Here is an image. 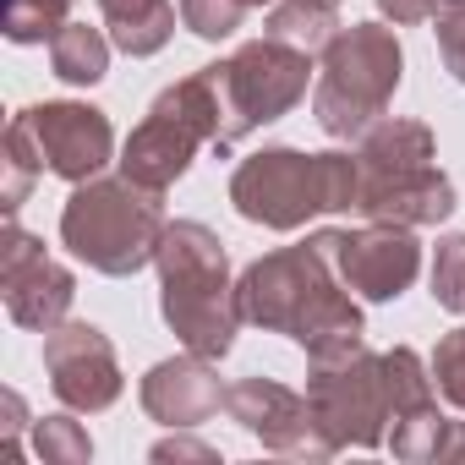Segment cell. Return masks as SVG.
I'll return each instance as SVG.
<instances>
[{
    "mask_svg": "<svg viewBox=\"0 0 465 465\" xmlns=\"http://www.w3.org/2000/svg\"><path fill=\"white\" fill-rule=\"evenodd\" d=\"M236 296H242V318L247 323H258L263 334L296 340L307 351V361H323V356L367 345L361 307L340 285V274L329 269V258L318 252L312 236L302 247H280V252L252 258L236 274Z\"/></svg>",
    "mask_w": 465,
    "mask_h": 465,
    "instance_id": "obj_1",
    "label": "cell"
},
{
    "mask_svg": "<svg viewBox=\"0 0 465 465\" xmlns=\"http://www.w3.org/2000/svg\"><path fill=\"white\" fill-rule=\"evenodd\" d=\"M159 312L170 323V334L208 361H224L236 351V329L242 318V296L230 280V252L203 219H170L164 242H159Z\"/></svg>",
    "mask_w": 465,
    "mask_h": 465,
    "instance_id": "obj_2",
    "label": "cell"
},
{
    "mask_svg": "<svg viewBox=\"0 0 465 465\" xmlns=\"http://www.w3.org/2000/svg\"><path fill=\"white\" fill-rule=\"evenodd\" d=\"M230 203L247 224L302 230L318 213H351L361 203L356 153H302V148H258L230 170Z\"/></svg>",
    "mask_w": 465,
    "mask_h": 465,
    "instance_id": "obj_3",
    "label": "cell"
},
{
    "mask_svg": "<svg viewBox=\"0 0 465 465\" xmlns=\"http://www.w3.org/2000/svg\"><path fill=\"white\" fill-rule=\"evenodd\" d=\"M164 224V192H148L132 175H94L77 181L61 208V247L94 274L132 280L159 258Z\"/></svg>",
    "mask_w": 465,
    "mask_h": 465,
    "instance_id": "obj_4",
    "label": "cell"
},
{
    "mask_svg": "<svg viewBox=\"0 0 465 465\" xmlns=\"http://www.w3.org/2000/svg\"><path fill=\"white\" fill-rule=\"evenodd\" d=\"M405 83V45L389 23H351L329 39L312 83V115L334 143H356L383 121L389 99Z\"/></svg>",
    "mask_w": 465,
    "mask_h": 465,
    "instance_id": "obj_5",
    "label": "cell"
},
{
    "mask_svg": "<svg viewBox=\"0 0 465 465\" xmlns=\"http://www.w3.org/2000/svg\"><path fill=\"white\" fill-rule=\"evenodd\" d=\"M203 72L219 94V153L236 148L242 137H252L258 126L291 115L312 88V55L274 39V34L247 39L236 55H224Z\"/></svg>",
    "mask_w": 465,
    "mask_h": 465,
    "instance_id": "obj_6",
    "label": "cell"
},
{
    "mask_svg": "<svg viewBox=\"0 0 465 465\" xmlns=\"http://www.w3.org/2000/svg\"><path fill=\"white\" fill-rule=\"evenodd\" d=\"M219 148V94H213V83H208V72L197 66L192 77H181V83H170V88H159L153 94V104H148V115L132 126V137L121 143V175H132L137 186H148V192H170L186 170H192V159H197V148Z\"/></svg>",
    "mask_w": 465,
    "mask_h": 465,
    "instance_id": "obj_7",
    "label": "cell"
},
{
    "mask_svg": "<svg viewBox=\"0 0 465 465\" xmlns=\"http://www.w3.org/2000/svg\"><path fill=\"white\" fill-rule=\"evenodd\" d=\"M307 400L318 427L329 432L334 449H378L389 443L394 427V405H389V383H383V356L372 345L307 361Z\"/></svg>",
    "mask_w": 465,
    "mask_h": 465,
    "instance_id": "obj_8",
    "label": "cell"
},
{
    "mask_svg": "<svg viewBox=\"0 0 465 465\" xmlns=\"http://www.w3.org/2000/svg\"><path fill=\"white\" fill-rule=\"evenodd\" d=\"M312 242L356 302H400L421 274V242L411 224L367 219L361 230H312Z\"/></svg>",
    "mask_w": 465,
    "mask_h": 465,
    "instance_id": "obj_9",
    "label": "cell"
},
{
    "mask_svg": "<svg viewBox=\"0 0 465 465\" xmlns=\"http://www.w3.org/2000/svg\"><path fill=\"white\" fill-rule=\"evenodd\" d=\"M0 296H6V318L17 329L50 334L55 323H66L72 302H77V274L45 252V242L34 230H23L17 219H6V247H0Z\"/></svg>",
    "mask_w": 465,
    "mask_h": 465,
    "instance_id": "obj_10",
    "label": "cell"
},
{
    "mask_svg": "<svg viewBox=\"0 0 465 465\" xmlns=\"http://www.w3.org/2000/svg\"><path fill=\"white\" fill-rule=\"evenodd\" d=\"M224 416L236 421L247 438H258L274 454H296V460H329L340 454L329 443V432L312 416V400L285 389L280 378H236L224 389Z\"/></svg>",
    "mask_w": 465,
    "mask_h": 465,
    "instance_id": "obj_11",
    "label": "cell"
},
{
    "mask_svg": "<svg viewBox=\"0 0 465 465\" xmlns=\"http://www.w3.org/2000/svg\"><path fill=\"white\" fill-rule=\"evenodd\" d=\"M17 121L28 126L39 159L50 175L61 181H94L104 175V164L115 159V126L104 110L83 104V99H50V104H28L17 110Z\"/></svg>",
    "mask_w": 465,
    "mask_h": 465,
    "instance_id": "obj_12",
    "label": "cell"
},
{
    "mask_svg": "<svg viewBox=\"0 0 465 465\" xmlns=\"http://www.w3.org/2000/svg\"><path fill=\"white\" fill-rule=\"evenodd\" d=\"M45 372H50L55 400L66 411H83V416L110 411L126 389L121 356L99 323H55L45 334Z\"/></svg>",
    "mask_w": 465,
    "mask_h": 465,
    "instance_id": "obj_13",
    "label": "cell"
},
{
    "mask_svg": "<svg viewBox=\"0 0 465 465\" xmlns=\"http://www.w3.org/2000/svg\"><path fill=\"white\" fill-rule=\"evenodd\" d=\"M224 389L213 361L208 356H170V361H153L137 383V400L143 411L159 421V427H203L224 411Z\"/></svg>",
    "mask_w": 465,
    "mask_h": 465,
    "instance_id": "obj_14",
    "label": "cell"
},
{
    "mask_svg": "<svg viewBox=\"0 0 465 465\" xmlns=\"http://www.w3.org/2000/svg\"><path fill=\"white\" fill-rule=\"evenodd\" d=\"M454 181L432 164H411V170H389V175H361V203L356 213L367 219H389V224H443L454 213Z\"/></svg>",
    "mask_w": 465,
    "mask_h": 465,
    "instance_id": "obj_15",
    "label": "cell"
},
{
    "mask_svg": "<svg viewBox=\"0 0 465 465\" xmlns=\"http://www.w3.org/2000/svg\"><path fill=\"white\" fill-rule=\"evenodd\" d=\"M99 17H104L110 45L132 61H148L175 39V6L170 0H99Z\"/></svg>",
    "mask_w": 465,
    "mask_h": 465,
    "instance_id": "obj_16",
    "label": "cell"
},
{
    "mask_svg": "<svg viewBox=\"0 0 465 465\" xmlns=\"http://www.w3.org/2000/svg\"><path fill=\"white\" fill-rule=\"evenodd\" d=\"M340 28H345L340 23V0H274L269 23H263V34H274V39H285V45H296L307 55H323Z\"/></svg>",
    "mask_w": 465,
    "mask_h": 465,
    "instance_id": "obj_17",
    "label": "cell"
},
{
    "mask_svg": "<svg viewBox=\"0 0 465 465\" xmlns=\"http://www.w3.org/2000/svg\"><path fill=\"white\" fill-rule=\"evenodd\" d=\"M50 72L72 88H94L110 72V34L88 28V23H66L50 39Z\"/></svg>",
    "mask_w": 465,
    "mask_h": 465,
    "instance_id": "obj_18",
    "label": "cell"
},
{
    "mask_svg": "<svg viewBox=\"0 0 465 465\" xmlns=\"http://www.w3.org/2000/svg\"><path fill=\"white\" fill-rule=\"evenodd\" d=\"M449 438H454V421H449L438 405H421V411H411V416H400V421L389 427V449H394V460H405V465L443 460V454H449Z\"/></svg>",
    "mask_w": 465,
    "mask_h": 465,
    "instance_id": "obj_19",
    "label": "cell"
},
{
    "mask_svg": "<svg viewBox=\"0 0 465 465\" xmlns=\"http://www.w3.org/2000/svg\"><path fill=\"white\" fill-rule=\"evenodd\" d=\"M383 383H389V405H394V421L421 411V405H438V383H432V367L411 351V345H394L383 351Z\"/></svg>",
    "mask_w": 465,
    "mask_h": 465,
    "instance_id": "obj_20",
    "label": "cell"
},
{
    "mask_svg": "<svg viewBox=\"0 0 465 465\" xmlns=\"http://www.w3.org/2000/svg\"><path fill=\"white\" fill-rule=\"evenodd\" d=\"M0 170H6V181H0V208H6V219H17V208L28 203L34 181L45 175V159H39V148H34V137H28V126L17 115L6 126V159H0Z\"/></svg>",
    "mask_w": 465,
    "mask_h": 465,
    "instance_id": "obj_21",
    "label": "cell"
},
{
    "mask_svg": "<svg viewBox=\"0 0 465 465\" xmlns=\"http://www.w3.org/2000/svg\"><path fill=\"white\" fill-rule=\"evenodd\" d=\"M77 0H6V39L12 45H45L66 28Z\"/></svg>",
    "mask_w": 465,
    "mask_h": 465,
    "instance_id": "obj_22",
    "label": "cell"
},
{
    "mask_svg": "<svg viewBox=\"0 0 465 465\" xmlns=\"http://www.w3.org/2000/svg\"><path fill=\"white\" fill-rule=\"evenodd\" d=\"M34 454L45 465H88L94 438L77 416H45V421H34Z\"/></svg>",
    "mask_w": 465,
    "mask_h": 465,
    "instance_id": "obj_23",
    "label": "cell"
},
{
    "mask_svg": "<svg viewBox=\"0 0 465 465\" xmlns=\"http://www.w3.org/2000/svg\"><path fill=\"white\" fill-rule=\"evenodd\" d=\"M432 302L443 312H465V230L438 236V252H432Z\"/></svg>",
    "mask_w": 465,
    "mask_h": 465,
    "instance_id": "obj_24",
    "label": "cell"
},
{
    "mask_svg": "<svg viewBox=\"0 0 465 465\" xmlns=\"http://www.w3.org/2000/svg\"><path fill=\"white\" fill-rule=\"evenodd\" d=\"M247 0H181V28H192L203 45H219L247 23Z\"/></svg>",
    "mask_w": 465,
    "mask_h": 465,
    "instance_id": "obj_25",
    "label": "cell"
},
{
    "mask_svg": "<svg viewBox=\"0 0 465 465\" xmlns=\"http://www.w3.org/2000/svg\"><path fill=\"white\" fill-rule=\"evenodd\" d=\"M432 383H438V394L454 405V411H465V329H449L438 345H432Z\"/></svg>",
    "mask_w": 465,
    "mask_h": 465,
    "instance_id": "obj_26",
    "label": "cell"
},
{
    "mask_svg": "<svg viewBox=\"0 0 465 465\" xmlns=\"http://www.w3.org/2000/svg\"><path fill=\"white\" fill-rule=\"evenodd\" d=\"M432 39H438L443 72L465 88V0H443V6L432 12Z\"/></svg>",
    "mask_w": 465,
    "mask_h": 465,
    "instance_id": "obj_27",
    "label": "cell"
},
{
    "mask_svg": "<svg viewBox=\"0 0 465 465\" xmlns=\"http://www.w3.org/2000/svg\"><path fill=\"white\" fill-rule=\"evenodd\" d=\"M148 460H203V465H213L219 449H208V443L186 438V427H175V438H159V443L148 449Z\"/></svg>",
    "mask_w": 465,
    "mask_h": 465,
    "instance_id": "obj_28",
    "label": "cell"
},
{
    "mask_svg": "<svg viewBox=\"0 0 465 465\" xmlns=\"http://www.w3.org/2000/svg\"><path fill=\"white\" fill-rule=\"evenodd\" d=\"M443 0H378V17L394 23V28H416V23H432V12Z\"/></svg>",
    "mask_w": 465,
    "mask_h": 465,
    "instance_id": "obj_29",
    "label": "cell"
},
{
    "mask_svg": "<svg viewBox=\"0 0 465 465\" xmlns=\"http://www.w3.org/2000/svg\"><path fill=\"white\" fill-rule=\"evenodd\" d=\"M0 405H6V449H12V454H23L17 432H23V421H28V405H23V394H17V389L0 394Z\"/></svg>",
    "mask_w": 465,
    "mask_h": 465,
    "instance_id": "obj_30",
    "label": "cell"
},
{
    "mask_svg": "<svg viewBox=\"0 0 465 465\" xmlns=\"http://www.w3.org/2000/svg\"><path fill=\"white\" fill-rule=\"evenodd\" d=\"M443 460H465V421H454V438H449V454Z\"/></svg>",
    "mask_w": 465,
    "mask_h": 465,
    "instance_id": "obj_31",
    "label": "cell"
},
{
    "mask_svg": "<svg viewBox=\"0 0 465 465\" xmlns=\"http://www.w3.org/2000/svg\"><path fill=\"white\" fill-rule=\"evenodd\" d=\"M247 6H274V0H247Z\"/></svg>",
    "mask_w": 465,
    "mask_h": 465,
    "instance_id": "obj_32",
    "label": "cell"
}]
</instances>
